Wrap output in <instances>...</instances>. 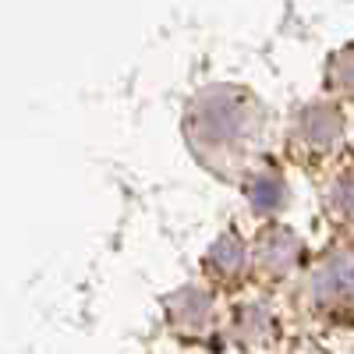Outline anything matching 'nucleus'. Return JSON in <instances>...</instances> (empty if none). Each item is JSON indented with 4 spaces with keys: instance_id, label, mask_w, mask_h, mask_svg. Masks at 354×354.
<instances>
[{
    "instance_id": "3",
    "label": "nucleus",
    "mask_w": 354,
    "mask_h": 354,
    "mask_svg": "<svg viewBox=\"0 0 354 354\" xmlns=\"http://www.w3.org/2000/svg\"><path fill=\"white\" fill-rule=\"evenodd\" d=\"M344 138V113L333 103H312L294 124V149L305 156H326Z\"/></svg>"
},
{
    "instance_id": "1",
    "label": "nucleus",
    "mask_w": 354,
    "mask_h": 354,
    "mask_svg": "<svg viewBox=\"0 0 354 354\" xmlns=\"http://www.w3.org/2000/svg\"><path fill=\"white\" fill-rule=\"evenodd\" d=\"M301 298L319 319L354 326V241L330 245L308 266Z\"/></svg>"
},
{
    "instance_id": "4",
    "label": "nucleus",
    "mask_w": 354,
    "mask_h": 354,
    "mask_svg": "<svg viewBox=\"0 0 354 354\" xmlns=\"http://www.w3.org/2000/svg\"><path fill=\"white\" fill-rule=\"evenodd\" d=\"M205 277H209L213 283L220 287H238L248 270H252V259H248V241H241L234 230L220 234V238L213 241V248L205 252Z\"/></svg>"
},
{
    "instance_id": "5",
    "label": "nucleus",
    "mask_w": 354,
    "mask_h": 354,
    "mask_svg": "<svg viewBox=\"0 0 354 354\" xmlns=\"http://www.w3.org/2000/svg\"><path fill=\"white\" fill-rule=\"evenodd\" d=\"M326 202H330V213H337L340 220H354V160L340 163L337 174L330 177Z\"/></svg>"
},
{
    "instance_id": "6",
    "label": "nucleus",
    "mask_w": 354,
    "mask_h": 354,
    "mask_svg": "<svg viewBox=\"0 0 354 354\" xmlns=\"http://www.w3.org/2000/svg\"><path fill=\"white\" fill-rule=\"evenodd\" d=\"M330 75H333V82H337L340 88H354V46L344 50L337 61L330 64Z\"/></svg>"
},
{
    "instance_id": "2",
    "label": "nucleus",
    "mask_w": 354,
    "mask_h": 354,
    "mask_svg": "<svg viewBox=\"0 0 354 354\" xmlns=\"http://www.w3.org/2000/svg\"><path fill=\"white\" fill-rule=\"evenodd\" d=\"M248 259H252L255 277H262V280H287L301 266L305 248H301L298 234H294L290 227L273 220V223H266L255 234V241L248 248Z\"/></svg>"
}]
</instances>
